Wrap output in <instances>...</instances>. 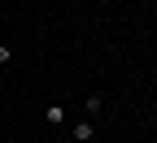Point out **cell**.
Segmentation results:
<instances>
[{
	"mask_svg": "<svg viewBox=\"0 0 157 143\" xmlns=\"http://www.w3.org/2000/svg\"><path fill=\"white\" fill-rule=\"evenodd\" d=\"M70 139H74V143H92V139H96V121H92V117L74 121V126H70Z\"/></svg>",
	"mask_w": 157,
	"mask_h": 143,
	"instance_id": "1",
	"label": "cell"
},
{
	"mask_svg": "<svg viewBox=\"0 0 157 143\" xmlns=\"http://www.w3.org/2000/svg\"><path fill=\"white\" fill-rule=\"evenodd\" d=\"M44 126L61 130V126H66V109H61V104H48V109H44Z\"/></svg>",
	"mask_w": 157,
	"mask_h": 143,
	"instance_id": "2",
	"label": "cell"
},
{
	"mask_svg": "<svg viewBox=\"0 0 157 143\" xmlns=\"http://www.w3.org/2000/svg\"><path fill=\"white\" fill-rule=\"evenodd\" d=\"M101 109H105V100H101V95H87V100H83V117L96 121V117H101Z\"/></svg>",
	"mask_w": 157,
	"mask_h": 143,
	"instance_id": "3",
	"label": "cell"
},
{
	"mask_svg": "<svg viewBox=\"0 0 157 143\" xmlns=\"http://www.w3.org/2000/svg\"><path fill=\"white\" fill-rule=\"evenodd\" d=\"M9 65H13V48L0 39V70H9Z\"/></svg>",
	"mask_w": 157,
	"mask_h": 143,
	"instance_id": "4",
	"label": "cell"
}]
</instances>
